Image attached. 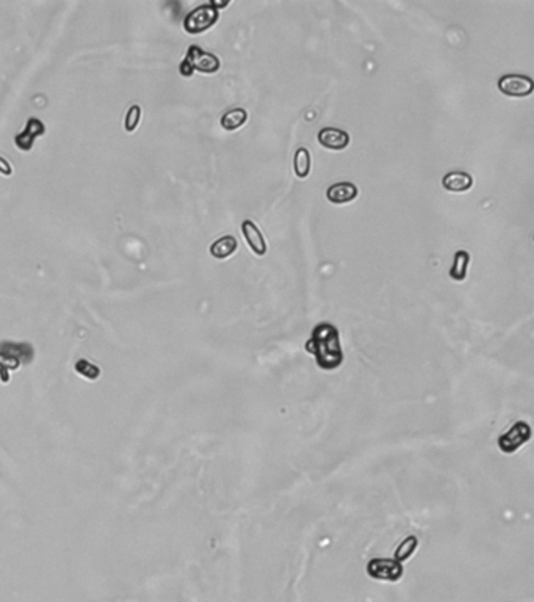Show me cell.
Segmentation results:
<instances>
[{
    "label": "cell",
    "mask_w": 534,
    "mask_h": 602,
    "mask_svg": "<svg viewBox=\"0 0 534 602\" xmlns=\"http://www.w3.org/2000/svg\"><path fill=\"white\" fill-rule=\"evenodd\" d=\"M306 351L315 356L317 366L323 370H334L342 366L345 360L340 335L336 325L321 322L315 325L312 335L306 342Z\"/></svg>",
    "instance_id": "obj_1"
},
{
    "label": "cell",
    "mask_w": 534,
    "mask_h": 602,
    "mask_svg": "<svg viewBox=\"0 0 534 602\" xmlns=\"http://www.w3.org/2000/svg\"><path fill=\"white\" fill-rule=\"evenodd\" d=\"M34 358V348L27 344H0V380L8 381V370L27 364Z\"/></svg>",
    "instance_id": "obj_2"
},
{
    "label": "cell",
    "mask_w": 534,
    "mask_h": 602,
    "mask_svg": "<svg viewBox=\"0 0 534 602\" xmlns=\"http://www.w3.org/2000/svg\"><path fill=\"white\" fill-rule=\"evenodd\" d=\"M220 19V11H218L212 3H204L191 10L184 19V29L186 34L199 35L214 27Z\"/></svg>",
    "instance_id": "obj_3"
},
{
    "label": "cell",
    "mask_w": 534,
    "mask_h": 602,
    "mask_svg": "<svg viewBox=\"0 0 534 602\" xmlns=\"http://www.w3.org/2000/svg\"><path fill=\"white\" fill-rule=\"evenodd\" d=\"M186 65L190 66L193 73H202V74H215L220 71L221 61L215 54L205 52L204 49L199 46H190L186 50V57L184 59Z\"/></svg>",
    "instance_id": "obj_4"
},
{
    "label": "cell",
    "mask_w": 534,
    "mask_h": 602,
    "mask_svg": "<svg viewBox=\"0 0 534 602\" xmlns=\"http://www.w3.org/2000/svg\"><path fill=\"white\" fill-rule=\"evenodd\" d=\"M401 561L395 559H373L366 565V573L371 579L384 582H398L403 575Z\"/></svg>",
    "instance_id": "obj_5"
},
{
    "label": "cell",
    "mask_w": 534,
    "mask_h": 602,
    "mask_svg": "<svg viewBox=\"0 0 534 602\" xmlns=\"http://www.w3.org/2000/svg\"><path fill=\"white\" fill-rule=\"evenodd\" d=\"M531 439V427L526 422H516L510 430L498 438V447L503 453H514Z\"/></svg>",
    "instance_id": "obj_6"
},
{
    "label": "cell",
    "mask_w": 534,
    "mask_h": 602,
    "mask_svg": "<svg viewBox=\"0 0 534 602\" xmlns=\"http://www.w3.org/2000/svg\"><path fill=\"white\" fill-rule=\"evenodd\" d=\"M498 89L510 98H526L534 89V83L528 75L505 74L498 79Z\"/></svg>",
    "instance_id": "obj_7"
},
{
    "label": "cell",
    "mask_w": 534,
    "mask_h": 602,
    "mask_svg": "<svg viewBox=\"0 0 534 602\" xmlns=\"http://www.w3.org/2000/svg\"><path fill=\"white\" fill-rule=\"evenodd\" d=\"M318 143L329 151H343L350 146L351 137L348 132L337 127H325L318 132Z\"/></svg>",
    "instance_id": "obj_8"
},
{
    "label": "cell",
    "mask_w": 534,
    "mask_h": 602,
    "mask_svg": "<svg viewBox=\"0 0 534 602\" xmlns=\"http://www.w3.org/2000/svg\"><path fill=\"white\" fill-rule=\"evenodd\" d=\"M44 133H46V126H44L43 121H40L38 118H30L27 121L25 129L19 133V135L15 137V143L21 151L29 152L31 151V148H34L36 138L43 137Z\"/></svg>",
    "instance_id": "obj_9"
},
{
    "label": "cell",
    "mask_w": 534,
    "mask_h": 602,
    "mask_svg": "<svg viewBox=\"0 0 534 602\" xmlns=\"http://www.w3.org/2000/svg\"><path fill=\"white\" fill-rule=\"evenodd\" d=\"M242 233H243L244 240L248 242V245L251 247V249H253V253L255 256L262 258V256L267 254V251H268L267 242H265V239H263L262 230L259 229V226H257L253 220H244L242 223Z\"/></svg>",
    "instance_id": "obj_10"
},
{
    "label": "cell",
    "mask_w": 534,
    "mask_h": 602,
    "mask_svg": "<svg viewBox=\"0 0 534 602\" xmlns=\"http://www.w3.org/2000/svg\"><path fill=\"white\" fill-rule=\"evenodd\" d=\"M475 184V179L472 175H468L466 171H452L447 172L442 179L443 189L452 191V193H464L468 191Z\"/></svg>",
    "instance_id": "obj_11"
},
{
    "label": "cell",
    "mask_w": 534,
    "mask_h": 602,
    "mask_svg": "<svg viewBox=\"0 0 534 602\" xmlns=\"http://www.w3.org/2000/svg\"><path fill=\"white\" fill-rule=\"evenodd\" d=\"M359 195V189L353 182H337L332 184L326 190V198L332 204H348L355 201Z\"/></svg>",
    "instance_id": "obj_12"
},
{
    "label": "cell",
    "mask_w": 534,
    "mask_h": 602,
    "mask_svg": "<svg viewBox=\"0 0 534 602\" xmlns=\"http://www.w3.org/2000/svg\"><path fill=\"white\" fill-rule=\"evenodd\" d=\"M238 248V240L235 239L234 235H224L221 239L215 240L210 245V254L214 256L215 259L224 260L232 256Z\"/></svg>",
    "instance_id": "obj_13"
},
{
    "label": "cell",
    "mask_w": 534,
    "mask_h": 602,
    "mask_svg": "<svg viewBox=\"0 0 534 602\" xmlns=\"http://www.w3.org/2000/svg\"><path fill=\"white\" fill-rule=\"evenodd\" d=\"M248 118H249V115L246 110H244V108H242V107L230 108V110H228L221 117L220 124L224 131L234 132V131H238L240 127L246 124Z\"/></svg>",
    "instance_id": "obj_14"
},
{
    "label": "cell",
    "mask_w": 534,
    "mask_h": 602,
    "mask_svg": "<svg viewBox=\"0 0 534 602\" xmlns=\"http://www.w3.org/2000/svg\"><path fill=\"white\" fill-rule=\"evenodd\" d=\"M470 253L466 251V249H459V251H456L454 259H453V265L450 268V277H452L454 281H464L467 278V270L468 265H470Z\"/></svg>",
    "instance_id": "obj_15"
},
{
    "label": "cell",
    "mask_w": 534,
    "mask_h": 602,
    "mask_svg": "<svg viewBox=\"0 0 534 602\" xmlns=\"http://www.w3.org/2000/svg\"><path fill=\"white\" fill-rule=\"evenodd\" d=\"M311 170H312L311 151L306 148H298L293 157L295 175H297V177L299 179H306L309 175H311Z\"/></svg>",
    "instance_id": "obj_16"
},
{
    "label": "cell",
    "mask_w": 534,
    "mask_h": 602,
    "mask_svg": "<svg viewBox=\"0 0 534 602\" xmlns=\"http://www.w3.org/2000/svg\"><path fill=\"white\" fill-rule=\"evenodd\" d=\"M418 546V540L415 536H408L406 540H404L400 546H398L396 552H395V560L398 561H404L408 560L410 555L415 552V549Z\"/></svg>",
    "instance_id": "obj_17"
},
{
    "label": "cell",
    "mask_w": 534,
    "mask_h": 602,
    "mask_svg": "<svg viewBox=\"0 0 534 602\" xmlns=\"http://www.w3.org/2000/svg\"><path fill=\"white\" fill-rule=\"evenodd\" d=\"M140 121H141V107L135 104V105H132L131 108H128L127 113H126L124 131L128 132V133L135 132V131H137V127L140 126Z\"/></svg>",
    "instance_id": "obj_18"
},
{
    "label": "cell",
    "mask_w": 534,
    "mask_h": 602,
    "mask_svg": "<svg viewBox=\"0 0 534 602\" xmlns=\"http://www.w3.org/2000/svg\"><path fill=\"white\" fill-rule=\"evenodd\" d=\"M75 370L77 372H79L82 376H85V378H91V380H96V378L99 376V369L96 367V366H93V364H89L88 361H85V360H80L79 362L75 364Z\"/></svg>",
    "instance_id": "obj_19"
},
{
    "label": "cell",
    "mask_w": 534,
    "mask_h": 602,
    "mask_svg": "<svg viewBox=\"0 0 534 602\" xmlns=\"http://www.w3.org/2000/svg\"><path fill=\"white\" fill-rule=\"evenodd\" d=\"M0 175L5 177H10L13 175V166L5 157L0 156Z\"/></svg>",
    "instance_id": "obj_20"
}]
</instances>
